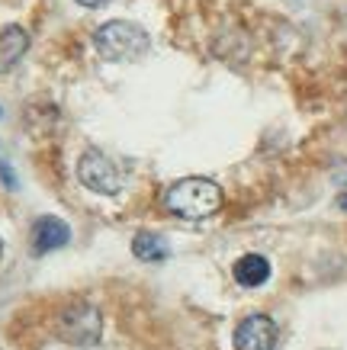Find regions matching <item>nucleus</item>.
Listing matches in <instances>:
<instances>
[{
    "label": "nucleus",
    "instance_id": "9d476101",
    "mask_svg": "<svg viewBox=\"0 0 347 350\" xmlns=\"http://www.w3.org/2000/svg\"><path fill=\"white\" fill-rule=\"evenodd\" d=\"M0 180H3V187H7V190H16V187H20V180H16V174H13L10 161H7V154H3V151H0Z\"/></svg>",
    "mask_w": 347,
    "mask_h": 350
},
{
    "label": "nucleus",
    "instance_id": "1a4fd4ad",
    "mask_svg": "<svg viewBox=\"0 0 347 350\" xmlns=\"http://www.w3.org/2000/svg\"><path fill=\"white\" fill-rule=\"evenodd\" d=\"M132 254H136L138 260H145V264H158V260L168 257V244H164L161 234L138 232L136 238H132Z\"/></svg>",
    "mask_w": 347,
    "mask_h": 350
},
{
    "label": "nucleus",
    "instance_id": "20e7f679",
    "mask_svg": "<svg viewBox=\"0 0 347 350\" xmlns=\"http://www.w3.org/2000/svg\"><path fill=\"white\" fill-rule=\"evenodd\" d=\"M77 180L90 193H100V196H113V193L123 190V174L100 148H87L77 158Z\"/></svg>",
    "mask_w": 347,
    "mask_h": 350
},
{
    "label": "nucleus",
    "instance_id": "39448f33",
    "mask_svg": "<svg viewBox=\"0 0 347 350\" xmlns=\"http://www.w3.org/2000/svg\"><path fill=\"white\" fill-rule=\"evenodd\" d=\"M277 347V325L267 315H248L235 328V350H274Z\"/></svg>",
    "mask_w": 347,
    "mask_h": 350
},
{
    "label": "nucleus",
    "instance_id": "7ed1b4c3",
    "mask_svg": "<svg viewBox=\"0 0 347 350\" xmlns=\"http://www.w3.org/2000/svg\"><path fill=\"white\" fill-rule=\"evenodd\" d=\"M55 331H58V338L74 344V347H94V344H100L103 319L90 302H71L68 308H62V315L55 321Z\"/></svg>",
    "mask_w": 347,
    "mask_h": 350
},
{
    "label": "nucleus",
    "instance_id": "f8f14e48",
    "mask_svg": "<svg viewBox=\"0 0 347 350\" xmlns=\"http://www.w3.org/2000/svg\"><path fill=\"white\" fill-rule=\"evenodd\" d=\"M337 206H341V209H347V193H341V196H337Z\"/></svg>",
    "mask_w": 347,
    "mask_h": 350
},
{
    "label": "nucleus",
    "instance_id": "ddd939ff",
    "mask_svg": "<svg viewBox=\"0 0 347 350\" xmlns=\"http://www.w3.org/2000/svg\"><path fill=\"white\" fill-rule=\"evenodd\" d=\"M0 264H3V241H0Z\"/></svg>",
    "mask_w": 347,
    "mask_h": 350
},
{
    "label": "nucleus",
    "instance_id": "9b49d317",
    "mask_svg": "<svg viewBox=\"0 0 347 350\" xmlns=\"http://www.w3.org/2000/svg\"><path fill=\"white\" fill-rule=\"evenodd\" d=\"M81 7H87V10H100V7H106L110 0H77Z\"/></svg>",
    "mask_w": 347,
    "mask_h": 350
},
{
    "label": "nucleus",
    "instance_id": "423d86ee",
    "mask_svg": "<svg viewBox=\"0 0 347 350\" xmlns=\"http://www.w3.org/2000/svg\"><path fill=\"white\" fill-rule=\"evenodd\" d=\"M71 241V228L68 222L55 219V215H42L32 222V251L36 254H49V251H58Z\"/></svg>",
    "mask_w": 347,
    "mask_h": 350
},
{
    "label": "nucleus",
    "instance_id": "6e6552de",
    "mask_svg": "<svg viewBox=\"0 0 347 350\" xmlns=\"http://www.w3.org/2000/svg\"><path fill=\"white\" fill-rule=\"evenodd\" d=\"M270 280V260L261 254H244L235 260V283L244 289H257Z\"/></svg>",
    "mask_w": 347,
    "mask_h": 350
},
{
    "label": "nucleus",
    "instance_id": "f03ea898",
    "mask_svg": "<svg viewBox=\"0 0 347 350\" xmlns=\"http://www.w3.org/2000/svg\"><path fill=\"white\" fill-rule=\"evenodd\" d=\"M94 45L103 62H132L148 52V32L138 23L129 20H106L103 26L94 29Z\"/></svg>",
    "mask_w": 347,
    "mask_h": 350
},
{
    "label": "nucleus",
    "instance_id": "f257e3e1",
    "mask_svg": "<svg viewBox=\"0 0 347 350\" xmlns=\"http://www.w3.org/2000/svg\"><path fill=\"white\" fill-rule=\"evenodd\" d=\"M164 206L177 219L200 222L222 209V187L209 177H183L164 193Z\"/></svg>",
    "mask_w": 347,
    "mask_h": 350
},
{
    "label": "nucleus",
    "instance_id": "0eeeda50",
    "mask_svg": "<svg viewBox=\"0 0 347 350\" xmlns=\"http://www.w3.org/2000/svg\"><path fill=\"white\" fill-rule=\"evenodd\" d=\"M29 49V32L10 23V26H0V75H7L10 68L20 64V58Z\"/></svg>",
    "mask_w": 347,
    "mask_h": 350
}]
</instances>
